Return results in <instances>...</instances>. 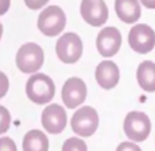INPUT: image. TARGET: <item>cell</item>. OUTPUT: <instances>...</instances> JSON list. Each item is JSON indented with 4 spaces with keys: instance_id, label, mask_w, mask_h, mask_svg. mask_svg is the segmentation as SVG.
Listing matches in <instances>:
<instances>
[{
    "instance_id": "7c38bea8",
    "label": "cell",
    "mask_w": 155,
    "mask_h": 151,
    "mask_svg": "<svg viewBox=\"0 0 155 151\" xmlns=\"http://www.w3.org/2000/svg\"><path fill=\"white\" fill-rule=\"evenodd\" d=\"M96 81L103 89H111L120 81V69L111 61H103L95 70Z\"/></svg>"
},
{
    "instance_id": "277c9868",
    "label": "cell",
    "mask_w": 155,
    "mask_h": 151,
    "mask_svg": "<svg viewBox=\"0 0 155 151\" xmlns=\"http://www.w3.org/2000/svg\"><path fill=\"white\" fill-rule=\"evenodd\" d=\"M124 132L130 142H144L151 132V121L146 113L130 111L124 121Z\"/></svg>"
},
{
    "instance_id": "603a6c76",
    "label": "cell",
    "mask_w": 155,
    "mask_h": 151,
    "mask_svg": "<svg viewBox=\"0 0 155 151\" xmlns=\"http://www.w3.org/2000/svg\"><path fill=\"white\" fill-rule=\"evenodd\" d=\"M140 3L146 8H155V0H140Z\"/></svg>"
},
{
    "instance_id": "5bb4252c",
    "label": "cell",
    "mask_w": 155,
    "mask_h": 151,
    "mask_svg": "<svg viewBox=\"0 0 155 151\" xmlns=\"http://www.w3.org/2000/svg\"><path fill=\"white\" fill-rule=\"evenodd\" d=\"M137 82L146 92H155V63L151 61H144L137 67Z\"/></svg>"
},
{
    "instance_id": "44dd1931",
    "label": "cell",
    "mask_w": 155,
    "mask_h": 151,
    "mask_svg": "<svg viewBox=\"0 0 155 151\" xmlns=\"http://www.w3.org/2000/svg\"><path fill=\"white\" fill-rule=\"evenodd\" d=\"M48 3V0H25V4L30 10H38Z\"/></svg>"
},
{
    "instance_id": "ba28073f",
    "label": "cell",
    "mask_w": 155,
    "mask_h": 151,
    "mask_svg": "<svg viewBox=\"0 0 155 151\" xmlns=\"http://www.w3.org/2000/svg\"><path fill=\"white\" fill-rule=\"evenodd\" d=\"M121 44H122V36L120 30L114 26L102 29L96 37V48L100 55L104 58L114 56L120 51Z\"/></svg>"
},
{
    "instance_id": "5b68a950",
    "label": "cell",
    "mask_w": 155,
    "mask_h": 151,
    "mask_svg": "<svg viewBox=\"0 0 155 151\" xmlns=\"http://www.w3.org/2000/svg\"><path fill=\"white\" fill-rule=\"evenodd\" d=\"M99 126L97 111L91 106L80 107L71 117V129L81 137H89Z\"/></svg>"
},
{
    "instance_id": "52a82bcc",
    "label": "cell",
    "mask_w": 155,
    "mask_h": 151,
    "mask_svg": "<svg viewBox=\"0 0 155 151\" xmlns=\"http://www.w3.org/2000/svg\"><path fill=\"white\" fill-rule=\"evenodd\" d=\"M56 55L63 63H76L82 55V41L76 33H66L56 41Z\"/></svg>"
},
{
    "instance_id": "ac0fdd59",
    "label": "cell",
    "mask_w": 155,
    "mask_h": 151,
    "mask_svg": "<svg viewBox=\"0 0 155 151\" xmlns=\"http://www.w3.org/2000/svg\"><path fill=\"white\" fill-rule=\"evenodd\" d=\"M0 151H17L14 140L10 137H0Z\"/></svg>"
},
{
    "instance_id": "8fae6325",
    "label": "cell",
    "mask_w": 155,
    "mask_h": 151,
    "mask_svg": "<svg viewBox=\"0 0 155 151\" xmlns=\"http://www.w3.org/2000/svg\"><path fill=\"white\" fill-rule=\"evenodd\" d=\"M80 11L84 21L91 26H102L108 18V8L104 0H82Z\"/></svg>"
},
{
    "instance_id": "4fadbf2b",
    "label": "cell",
    "mask_w": 155,
    "mask_h": 151,
    "mask_svg": "<svg viewBox=\"0 0 155 151\" xmlns=\"http://www.w3.org/2000/svg\"><path fill=\"white\" fill-rule=\"evenodd\" d=\"M115 12L125 23H133L140 18L141 7L139 0H115Z\"/></svg>"
},
{
    "instance_id": "2e32d148",
    "label": "cell",
    "mask_w": 155,
    "mask_h": 151,
    "mask_svg": "<svg viewBox=\"0 0 155 151\" xmlns=\"http://www.w3.org/2000/svg\"><path fill=\"white\" fill-rule=\"evenodd\" d=\"M62 151H88L87 144L82 139L77 137H69L62 146Z\"/></svg>"
},
{
    "instance_id": "3957f363",
    "label": "cell",
    "mask_w": 155,
    "mask_h": 151,
    "mask_svg": "<svg viewBox=\"0 0 155 151\" xmlns=\"http://www.w3.org/2000/svg\"><path fill=\"white\" fill-rule=\"evenodd\" d=\"M66 26V15L64 11L58 6L45 7L38 15L37 28L44 36L54 37L59 35Z\"/></svg>"
},
{
    "instance_id": "e0dca14e",
    "label": "cell",
    "mask_w": 155,
    "mask_h": 151,
    "mask_svg": "<svg viewBox=\"0 0 155 151\" xmlns=\"http://www.w3.org/2000/svg\"><path fill=\"white\" fill-rule=\"evenodd\" d=\"M11 124V116L4 106H0V135L6 133Z\"/></svg>"
},
{
    "instance_id": "9c48e42d",
    "label": "cell",
    "mask_w": 155,
    "mask_h": 151,
    "mask_svg": "<svg viewBox=\"0 0 155 151\" xmlns=\"http://www.w3.org/2000/svg\"><path fill=\"white\" fill-rule=\"evenodd\" d=\"M66 124H68L66 110L59 105L47 106L41 113V125L48 133H61L66 128Z\"/></svg>"
},
{
    "instance_id": "ffe728a7",
    "label": "cell",
    "mask_w": 155,
    "mask_h": 151,
    "mask_svg": "<svg viewBox=\"0 0 155 151\" xmlns=\"http://www.w3.org/2000/svg\"><path fill=\"white\" fill-rule=\"evenodd\" d=\"M117 151H141V150L133 142H124L117 147Z\"/></svg>"
},
{
    "instance_id": "9a60e30c",
    "label": "cell",
    "mask_w": 155,
    "mask_h": 151,
    "mask_svg": "<svg viewBox=\"0 0 155 151\" xmlns=\"http://www.w3.org/2000/svg\"><path fill=\"white\" fill-rule=\"evenodd\" d=\"M48 137L38 129H32L24 136V151H48Z\"/></svg>"
},
{
    "instance_id": "30bf717a",
    "label": "cell",
    "mask_w": 155,
    "mask_h": 151,
    "mask_svg": "<svg viewBox=\"0 0 155 151\" xmlns=\"http://www.w3.org/2000/svg\"><path fill=\"white\" fill-rule=\"evenodd\" d=\"M87 98V85L78 77H70L66 80L62 88V100L68 109H76L82 105Z\"/></svg>"
},
{
    "instance_id": "6da1fadb",
    "label": "cell",
    "mask_w": 155,
    "mask_h": 151,
    "mask_svg": "<svg viewBox=\"0 0 155 151\" xmlns=\"http://www.w3.org/2000/svg\"><path fill=\"white\" fill-rule=\"evenodd\" d=\"M26 95L36 105H45L51 102L55 95V84L48 76L35 73L26 82Z\"/></svg>"
},
{
    "instance_id": "7a4b0ae2",
    "label": "cell",
    "mask_w": 155,
    "mask_h": 151,
    "mask_svg": "<svg viewBox=\"0 0 155 151\" xmlns=\"http://www.w3.org/2000/svg\"><path fill=\"white\" fill-rule=\"evenodd\" d=\"M15 62H17V67L22 73L35 74L44 63V51L38 44L26 43L18 49Z\"/></svg>"
},
{
    "instance_id": "d6986e66",
    "label": "cell",
    "mask_w": 155,
    "mask_h": 151,
    "mask_svg": "<svg viewBox=\"0 0 155 151\" xmlns=\"http://www.w3.org/2000/svg\"><path fill=\"white\" fill-rule=\"evenodd\" d=\"M8 87H10V84H8L7 76L4 74L3 72H0V99L8 92Z\"/></svg>"
},
{
    "instance_id": "cb8c5ba5",
    "label": "cell",
    "mask_w": 155,
    "mask_h": 151,
    "mask_svg": "<svg viewBox=\"0 0 155 151\" xmlns=\"http://www.w3.org/2000/svg\"><path fill=\"white\" fill-rule=\"evenodd\" d=\"M2 36H3V25L0 23V40H2Z\"/></svg>"
},
{
    "instance_id": "8992f818",
    "label": "cell",
    "mask_w": 155,
    "mask_h": 151,
    "mask_svg": "<svg viewBox=\"0 0 155 151\" xmlns=\"http://www.w3.org/2000/svg\"><path fill=\"white\" fill-rule=\"evenodd\" d=\"M128 41L135 52L148 54L155 47V32L146 23H139L129 30Z\"/></svg>"
},
{
    "instance_id": "7402d4cb",
    "label": "cell",
    "mask_w": 155,
    "mask_h": 151,
    "mask_svg": "<svg viewBox=\"0 0 155 151\" xmlns=\"http://www.w3.org/2000/svg\"><path fill=\"white\" fill-rule=\"evenodd\" d=\"M10 4H11V0H0V15L6 14L8 11Z\"/></svg>"
}]
</instances>
